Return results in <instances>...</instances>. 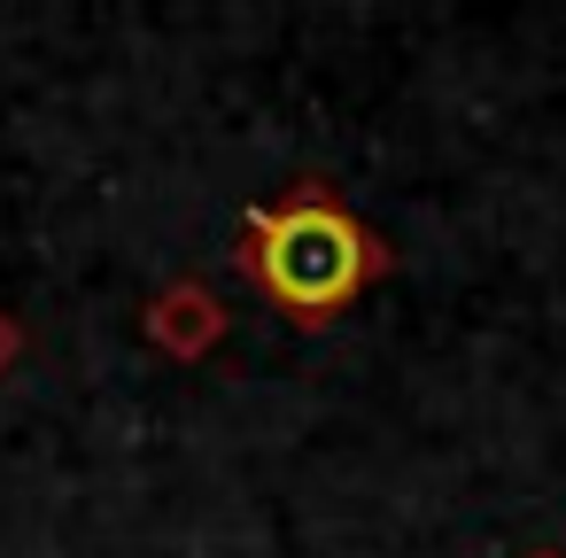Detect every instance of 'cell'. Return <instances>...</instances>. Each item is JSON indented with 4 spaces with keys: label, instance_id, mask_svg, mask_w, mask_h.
<instances>
[{
    "label": "cell",
    "instance_id": "1",
    "mask_svg": "<svg viewBox=\"0 0 566 558\" xmlns=\"http://www.w3.org/2000/svg\"><path fill=\"white\" fill-rule=\"evenodd\" d=\"M388 264H396L388 241L326 179H295L272 202H249L241 233H233V272L295 334H326L334 318H349L388 280Z\"/></svg>",
    "mask_w": 566,
    "mask_h": 558
},
{
    "label": "cell",
    "instance_id": "2",
    "mask_svg": "<svg viewBox=\"0 0 566 558\" xmlns=\"http://www.w3.org/2000/svg\"><path fill=\"white\" fill-rule=\"evenodd\" d=\"M140 334H148L156 357H171V365H202V357L226 349L233 310L218 303L210 280H164V287L140 303Z\"/></svg>",
    "mask_w": 566,
    "mask_h": 558
},
{
    "label": "cell",
    "instance_id": "3",
    "mask_svg": "<svg viewBox=\"0 0 566 558\" xmlns=\"http://www.w3.org/2000/svg\"><path fill=\"white\" fill-rule=\"evenodd\" d=\"M17 357H24V326H17V310H0V380L17 372Z\"/></svg>",
    "mask_w": 566,
    "mask_h": 558
},
{
    "label": "cell",
    "instance_id": "4",
    "mask_svg": "<svg viewBox=\"0 0 566 558\" xmlns=\"http://www.w3.org/2000/svg\"><path fill=\"white\" fill-rule=\"evenodd\" d=\"M527 558H566V550H551V543H543V550H527Z\"/></svg>",
    "mask_w": 566,
    "mask_h": 558
}]
</instances>
